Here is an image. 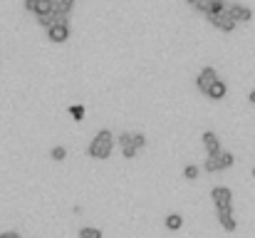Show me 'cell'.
Listing matches in <instances>:
<instances>
[{
  "instance_id": "obj_1",
  "label": "cell",
  "mask_w": 255,
  "mask_h": 238,
  "mask_svg": "<svg viewBox=\"0 0 255 238\" xmlns=\"http://www.w3.org/2000/svg\"><path fill=\"white\" fill-rule=\"evenodd\" d=\"M114 134L109 132V129H99L94 137H92V142H89V146H87V154H89V159H109L112 156V151H114Z\"/></svg>"
},
{
  "instance_id": "obj_2",
  "label": "cell",
  "mask_w": 255,
  "mask_h": 238,
  "mask_svg": "<svg viewBox=\"0 0 255 238\" xmlns=\"http://www.w3.org/2000/svg\"><path fill=\"white\" fill-rule=\"evenodd\" d=\"M211 198H213V206L218 213H233V191L228 186H213Z\"/></svg>"
},
{
  "instance_id": "obj_3",
  "label": "cell",
  "mask_w": 255,
  "mask_h": 238,
  "mask_svg": "<svg viewBox=\"0 0 255 238\" xmlns=\"http://www.w3.org/2000/svg\"><path fill=\"white\" fill-rule=\"evenodd\" d=\"M188 5H191L193 10L203 13L206 18H211V15H218V13H223L228 3H223V0H188Z\"/></svg>"
},
{
  "instance_id": "obj_4",
  "label": "cell",
  "mask_w": 255,
  "mask_h": 238,
  "mask_svg": "<svg viewBox=\"0 0 255 238\" xmlns=\"http://www.w3.org/2000/svg\"><path fill=\"white\" fill-rule=\"evenodd\" d=\"M218 82V72H215V67H203L201 72H198V77H196V87H198V92L201 95H208V90L213 87Z\"/></svg>"
},
{
  "instance_id": "obj_5",
  "label": "cell",
  "mask_w": 255,
  "mask_h": 238,
  "mask_svg": "<svg viewBox=\"0 0 255 238\" xmlns=\"http://www.w3.org/2000/svg\"><path fill=\"white\" fill-rule=\"evenodd\" d=\"M225 13L235 20V25H238V23H250V20H253V10H250L248 5H243V3H230V5H225Z\"/></svg>"
},
{
  "instance_id": "obj_6",
  "label": "cell",
  "mask_w": 255,
  "mask_h": 238,
  "mask_svg": "<svg viewBox=\"0 0 255 238\" xmlns=\"http://www.w3.org/2000/svg\"><path fill=\"white\" fill-rule=\"evenodd\" d=\"M25 10L35 13V18H45L52 13V0H25Z\"/></svg>"
},
{
  "instance_id": "obj_7",
  "label": "cell",
  "mask_w": 255,
  "mask_h": 238,
  "mask_svg": "<svg viewBox=\"0 0 255 238\" xmlns=\"http://www.w3.org/2000/svg\"><path fill=\"white\" fill-rule=\"evenodd\" d=\"M206 20H208L213 28H218L220 33H233V30H235V20H233L225 10L218 13V15H211V18H206Z\"/></svg>"
},
{
  "instance_id": "obj_8",
  "label": "cell",
  "mask_w": 255,
  "mask_h": 238,
  "mask_svg": "<svg viewBox=\"0 0 255 238\" xmlns=\"http://www.w3.org/2000/svg\"><path fill=\"white\" fill-rule=\"evenodd\" d=\"M201 142H203V146H206L208 156H218V154L223 151L220 139H218V137H215V132H211V129H206V132L201 134Z\"/></svg>"
},
{
  "instance_id": "obj_9",
  "label": "cell",
  "mask_w": 255,
  "mask_h": 238,
  "mask_svg": "<svg viewBox=\"0 0 255 238\" xmlns=\"http://www.w3.org/2000/svg\"><path fill=\"white\" fill-rule=\"evenodd\" d=\"M117 144H119V149H122V154H124V159H136V149H134V144H131V132H122L119 137H117Z\"/></svg>"
},
{
  "instance_id": "obj_10",
  "label": "cell",
  "mask_w": 255,
  "mask_h": 238,
  "mask_svg": "<svg viewBox=\"0 0 255 238\" xmlns=\"http://www.w3.org/2000/svg\"><path fill=\"white\" fill-rule=\"evenodd\" d=\"M70 35H72L70 25H52V28H47V40H52V43H65V40H70Z\"/></svg>"
},
{
  "instance_id": "obj_11",
  "label": "cell",
  "mask_w": 255,
  "mask_h": 238,
  "mask_svg": "<svg viewBox=\"0 0 255 238\" xmlns=\"http://www.w3.org/2000/svg\"><path fill=\"white\" fill-rule=\"evenodd\" d=\"M72 10H75V0H52V13H55V15L70 18Z\"/></svg>"
},
{
  "instance_id": "obj_12",
  "label": "cell",
  "mask_w": 255,
  "mask_h": 238,
  "mask_svg": "<svg viewBox=\"0 0 255 238\" xmlns=\"http://www.w3.org/2000/svg\"><path fill=\"white\" fill-rule=\"evenodd\" d=\"M225 95H228V85H225L223 80H218V82L208 90V95H206V97H211L213 102H218V99H223Z\"/></svg>"
},
{
  "instance_id": "obj_13",
  "label": "cell",
  "mask_w": 255,
  "mask_h": 238,
  "mask_svg": "<svg viewBox=\"0 0 255 238\" xmlns=\"http://www.w3.org/2000/svg\"><path fill=\"white\" fill-rule=\"evenodd\" d=\"M218 223H220L223 231H228V233H233V231L238 228V221L233 218V213H218Z\"/></svg>"
},
{
  "instance_id": "obj_14",
  "label": "cell",
  "mask_w": 255,
  "mask_h": 238,
  "mask_svg": "<svg viewBox=\"0 0 255 238\" xmlns=\"http://www.w3.org/2000/svg\"><path fill=\"white\" fill-rule=\"evenodd\" d=\"M164 226H166L169 231H181V226H183V216H181V213H169L166 221H164Z\"/></svg>"
},
{
  "instance_id": "obj_15",
  "label": "cell",
  "mask_w": 255,
  "mask_h": 238,
  "mask_svg": "<svg viewBox=\"0 0 255 238\" xmlns=\"http://www.w3.org/2000/svg\"><path fill=\"white\" fill-rule=\"evenodd\" d=\"M203 169H206L208 174H218V171H223V169H220V154H218V156H206Z\"/></svg>"
},
{
  "instance_id": "obj_16",
  "label": "cell",
  "mask_w": 255,
  "mask_h": 238,
  "mask_svg": "<svg viewBox=\"0 0 255 238\" xmlns=\"http://www.w3.org/2000/svg\"><path fill=\"white\" fill-rule=\"evenodd\" d=\"M80 238H102V228H94V226H82V228H80Z\"/></svg>"
},
{
  "instance_id": "obj_17",
  "label": "cell",
  "mask_w": 255,
  "mask_h": 238,
  "mask_svg": "<svg viewBox=\"0 0 255 238\" xmlns=\"http://www.w3.org/2000/svg\"><path fill=\"white\" fill-rule=\"evenodd\" d=\"M50 156H52L55 161H65V159H67V146H62V144H55V146L50 149Z\"/></svg>"
},
{
  "instance_id": "obj_18",
  "label": "cell",
  "mask_w": 255,
  "mask_h": 238,
  "mask_svg": "<svg viewBox=\"0 0 255 238\" xmlns=\"http://www.w3.org/2000/svg\"><path fill=\"white\" fill-rule=\"evenodd\" d=\"M235 164V156H233V151H220V169L225 171V169H230Z\"/></svg>"
},
{
  "instance_id": "obj_19",
  "label": "cell",
  "mask_w": 255,
  "mask_h": 238,
  "mask_svg": "<svg viewBox=\"0 0 255 238\" xmlns=\"http://www.w3.org/2000/svg\"><path fill=\"white\" fill-rule=\"evenodd\" d=\"M198 174H201V169H198L196 164H186V166H183V179L193 181V179H198Z\"/></svg>"
},
{
  "instance_id": "obj_20",
  "label": "cell",
  "mask_w": 255,
  "mask_h": 238,
  "mask_svg": "<svg viewBox=\"0 0 255 238\" xmlns=\"http://www.w3.org/2000/svg\"><path fill=\"white\" fill-rule=\"evenodd\" d=\"M67 112L75 117V122H82V119H85V107H82V104H70Z\"/></svg>"
},
{
  "instance_id": "obj_21",
  "label": "cell",
  "mask_w": 255,
  "mask_h": 238,
  "mask_svg": "<svg viewBox=\"0 0 255 238\" xmlns=\"http://www.w3.org/2000/svg\"><path fill=\"white\" fill-rule=\"evenodd\" d=\"M131 144H134L136 151H141V149L146 146V137H144L141 132H136V134H131Z\"/></svg>"
},
{
  "instance_id": "obj_22",
  "label": "cell",
  "mask_w": 255,
  "mask_h": 238,
  "mask_svg": "<svg viewBox=\"0 0 255 238\" xmlns=\"http://www.w3.org/2000/svg\"><path fill=\"white\" fill-rule=\"evenodd\" d=\"M248 102H250V104H255V90H250V95H248Z\"/></svg>"
},
{
  "instance_id": "obj_23",
  "label": "cell",
  "mask_w": 255,
  "mask_h": 238,
  "mask_svg": "<svg viewBox=\"0 0 255 238\" xmlns=\"http://www.w3.org/2000/svg\"><path fill=\"white\" fill-rule=\"evenodd\" d=\"M10 238H23V236H20L18 231H10Z\"/></svg>"
},
{
  "instance_id": "obj_24",
  "label": "cell",
  "mask_w": 255,
  "mask_h": 238,
  "mask_svg": "<svg viewBox=\"0 0 255 238\" xmlns=\"http://www.w3.org/2000/svg\"><path fill=\"white\" fill-rule=\"evenodd\" d=\"M0 238H10V231H5V233H0Z\"/></svg>"
},
{
  "instance_id": "obj_25",
  "label": "cell",
  "mask_w": 255,
  "mask_h": 238,
  "mask_svg": "<svg viewBox=\"0 0 255 238\" xmlns=\"http://www.w3.org/2000/svg\"><path fill=\"white\" fill-rule=\"evenodd\" d=\"M253 176H255V166H253Z\"/></svg>"
}]
</instances>
